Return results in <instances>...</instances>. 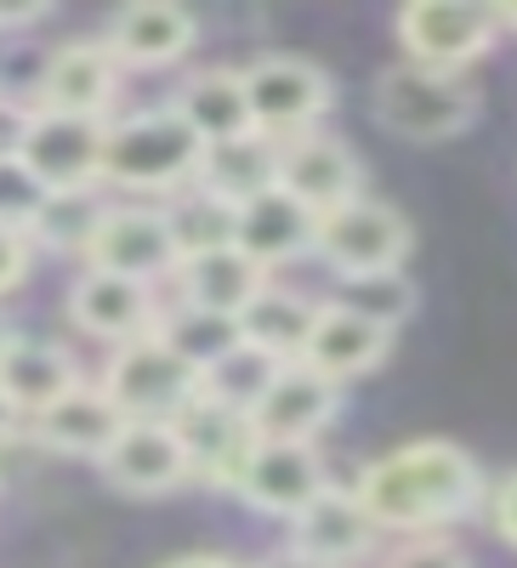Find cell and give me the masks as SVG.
Returning <instances> with one entry per match:
<instances>
[{"label": "cell", "mask_w": 517, "mask_h": 568, "mask_svg": "<svg viewBox=\"0 0 517 568\" xmlns=\"http://www.w3.org/2000/svg\"><path fill=\"white\" fill-rule=\"evenodd\" d=\"M353 500L375 524V535H444L489 500L484 466L449 438H415L369 460L353 484Z\"/></svg>", "instance_id": "1"}, {"label": "cell", "mask_w": 517, "mask_h": 568, "mask_svg": "<svg viewBox=\"0 0 517 568\" xmlns=\"http://www.w3.org/2000/svg\"><path fill=\"white\" fill-rule=\"evenodd\" d=\"M205 142L187 131L165 103L160 109H136L103 125V187L136 200H171L200 176Z\"/></svg>", "instance_id": "2"}, {"label": "cell", "mask_w": 517, "mask_h": 568, "mask_svg": "<svg viewBox=\"0 0 517 568\" xmlns=\"http://www.w3.org/2000/svg\"><path fill=\"white\" fill-rule=\"evenodd\" d=\"M369 114L387 136L398 142H449L466 136L484 114V91L473 74H444V69H420V63H393L375 74L369 91Z\"/></svg>", "instance_id": "3"}, {"label": "cell", "mask_w": 517, "mask_h": 568, "mask_svg": "<svg viewBox=\"0 0 517 568\" xmlns=\"http://www.w3.org/2000/svg\"><path fill=\"white\" fill-rule=\"evenodd\" d=\"M240 80H245V103H251V131L267 142L318 131V120L336 109L331 74L296 52H267L251 69H240Z\"/></svg>", "instance_id": "4"}, {"label": "cell", "mask_w": 517, "mask_h": 568, "mask_svg": "<svg viewBox=\"0 0 517 568\" xmlns=\"http://www.w3.org/2000/svg\"><path fill=\"white\" fill-rule=\"evenodd\" d=\"M409 245H415L409 216L398 205H387V200H375V194L347 200L342 211L318 216V227H313V256L331 267L336 278L404 267L409 262Z\"/></svg>", "instance_id": "5"}, {"label": "cell", "mask_w": 517, "mask_h": 568, "mask_svg": "<svg viewBox=\"0 0 517 568\" xmlns=\"http://www.w3.org/2000/svg\"><path fill=\"white\" fill-rule=\"evenodd\" d=\"M98 387L125 420H171L187 398L200 393V369L182 364L149 329V336H136V342L109 353Z\"/></svg>", "instance_id": "6"}, {"label": "cell", "mask_w": 517, "mask_h": 568, "mask_svg": "<svg viewBox=\"0 0 517 568\" xmlns=\"http://www.w3.org/2000/svg\"><path fill=\"white\" fill-rule=\"evenodd\" d=\"M495 40H500L495 7H478V0H409L398 12L404 63H420V69L466 74Z\"/></svg>", "instance_id": "7"}, {"label": "cell", "mask_w": 517, "mask_h": 568, "mask_svg": "<svg viewBox=\"0 0 517 568\" xmlns=\"http://www.w3.org/2000/svg\"><path fill=\"white\" fill-rule=\"evenodd\" d=\"M176 240L165 227V211L160 205H143V200H125V205H109L98 233L85 245V267L91 273H114V278H136V284H165L176 273Z\"/></svg>", "instance_id": "8"}, {"label": "cell", "mask_w": 517, "mask_h": 568, "mask_svg": "<svg viewBox=\"0 0 517 568\" xmlns=\"http://www.w3.org/2000/svg\"><path fill=\"white\" fill-rule=\"evenodd\" d=\"M273 187L313 211V216H331L347 200L364 194V160L353 154V142L336 131H302L278 142V165H273Z\"/></svg>", "instance_id": "9"}, {"label": "cell", "mask_w": 517, "mask_h": 568, "mask_svg": "<svg viewBox=\"0 0 517 568\" xmlns=\"http://www.w3.org/2000/svg\"><path fill=\"white\" fill-rule=\"evenodd\" d=\"M103 125L109 120L34 109L29 131L18 142V165L45 187V194H63V187H103Z\"/></svg>", "instance_id": "10"}, {"label": "cell", "mask_w": 517, "mask_h": 568, "mask_svg": "<svg viewBox=\"0 0 517 568\" xmlns=\"http://www.w3.org/2000/svg\"><path fill=\"white\" fill-rule=\"evenodd\" d=\"M331 484V466H324L318 444H285V438H256L245 466L233 471V489L227 495H240L251 511L262 517H291Z\"/></svg>", "instance_id": "11"}, {"label": "cell", "mask_w": 517, "mask_h": 568, "mask_svg": "<svg viewBox=\"0 0 517 568\" xmlns=\"http://www.w3.org/2000/svg\"><path fill=\"white\" fill-rule=\"evenodd\" d=\"M171 433L182 444V460H187V478H200L211 489H233V471L245 466L251 444H256V426L251 415L227 409V404H211V398H187L176 415H171Z\"/></svg>", "instance_id": "12"}, {"label": "cell", "mask_w": 517, "mask_h": 568, "mask_svg": "<svg viewBox=\"0 0 517 568\" xmlns=\"http://www.w3.org/2000/svg\"><path fill=\"white\" fill-rule=\"evenodd\" d=\"M120 98V63L109 58L103 40H63L40 69L34 85V109H52V114H80V120H109Z\"/></svg>", "instance_id": "13"}, {"label": "cell", "mask_w": 517, "mask_h": 568, "mask_svg": "<svg viewBox=\"0 0 517 568\" xmlns=\"http://www.w3.org/2000/svg\"><path fill=\"white\" fill-rule=\"evenodd\" d=\"M98 471L109 489L136 495V500H154L187 484V460H182L171 420H125L114 444L98 455Z\"/></svg>", "instance_id": "14"}, {"label": "cell", "mask_w": 517, "mask_h": 568, "mask_svg": "<svg viewBox=\"0 0 517 568\" xmlns=\"http://www.w3.org/2000/svg\"><path fill=\"white\" fill-rule=\"evenodd\" d=\"M160 318V296L136 278H114V273H80L69 284V324L80 336L103 342V347H125L136 336H149Z\"/></svg>", "instance_id": "15"}, {"label": "cell", "mask_w": 517, "mask_h": 568, "mask_svg": "<svg viewBox=\"0 0 517 568\" xmlns=\"http://www.w3.org/2000/svg\"><path fill=\"white\" fill-rule=\"evenodd\" d=\"M109 45V58L120 69H171L182 63L187 52H194V40H200V23L194 12H182L171 7V0H131V7H120L109 18V29L98 34Z\"/></svg>", "instance_id": "16"}, {"label": "cell", "mask_w": 517, "mask_h": 568, "mask_svg": "<svg viewBox=\"0 0 517 568\" xmlns=\"http://www.w3.org/2000/svg\"><path fill=\"white\" fill-rule=\"evenodd\" d=\"M291 546H296L302 557H313L318 568H358L375 546H382V535H375V524L364 517V506L353 500V489L324 484V489L291 517Z\"/></svg>", "instance_id": "17"}, {"label": "cell", "mask_w": 517, "mask_h": 568, "mask_svg": "<svg viewBox=\"0 0 517 568\" xmlns=\"http://www.w3.org/2000/svg\"><path fill=\"white\" fill-rule=\"evenodd\" d=\"M393 342H398L393 329L369 324V318H358V313H347L336 302H318L313 307V329H307V347H302L296 364H307L313 375H324V382L342 387V382H358V375L382 369Z\"/></svg>", "instance_id": "18"}, {"label": "cell", "mask_w": 517, "mask_h": 568, "mask_svg": "<svg viewBox=\"0 0 517 568\" xmlns=\"http://www.w3.org/2000/svg\"><path fill=\"white\" fill-rule=\"evenodd\" d=\"M313 227H318L313 211H302L285 187H267V194L233 205V251L251 256L273 278L278 267L313 256Z\"/></svg>", "instance_id": "19"}, {"label": "cell", "mask_w": 517, "mask_h": 568, "mask_svg": "<svg viewBox=\"0 0 517 568\" xmlns=\"http://www.w3.org/2000/svg\"><path fill=\"white\" fill-rule=\"evenodd\" d=\"M342 409V387L313 375L307 364H278L273 387L256 398L251 426L256 438H285V444H318V433L336 420Z\"/></svg>", "instance_id": "20"}, {"label": "cell", "mask_w": 517, "mask_h": 568, "mask_svg": "<svg viewBox=\"0 0 517 568\" xmlns=\"http://www.w3.org/2000/svg\"><path fill=\"white\" fill-rule=\"evenodd\" d=\"M125 426V415L103 398L98 382H80L69 387L58 404H45L34 420H29V438L45 449V455H69V460H98L114 433Z\"/></svg>", "instance_id": "21"}, {"label": "cell", "mask_w": 517, "mask_h": 568, "mask_svg": "<svg viewBox=\"0 0 517 568\" xmlns=\"http://www.w3.org/2000/svg\"><path fill=\"white\" fill-rule=\"evenodd\" d=\"M80 382L85 375H80L74 353L45 336H12V347L0 353V393L18 409V420H34L45 404H58Z\"/></svg>", "instance_id": "22"}, {"label": "cell", "mask_w": 517, "mask_h": 568, "mask_svg": "<svg viewBox=\"0 0 517 568\" xmlns=\"http://www.w3.org/2000/svg\"><path fill=\"white\" fill-rule=\"evenodd\" d=\"M187 131H194L205 149L211 142H233V136H251V103H245V80L240 69H194L182 85H176V98L165 103Z\"/></svg>", "instance_id": "23"}, {"label": "cell", "mask_w": 517, "mask_h": 568, "mask_svg": "<svg viewBox=\"0 0 517 568\" xmlns=\"http://www.w3.org/2000/svg\"><path fill=\"white\" fill-rule=\"evenodd\" d=\"M171 284H176V302L222 313V318H240L245 302L267 284V273L251 256H240V251L227 245V251H205V256H182L176 273H171Z\"/></svg>", "instance_id": "24"}, {"label": "cell", "mask_w": 517, "mask_h": 568, "mask_svg": "<svg viewBox=\"0 0 517 568\" xmlns=\"http://www.w3.org/2000/svg\"><path fill=\"white\" fill-rule=\"evenodd\" d=\"M313 307L302 291H291V284L267 278L262 291L245 302L240 313V342H251L256 353L278 358V364H296L302 347H307V329H313Z\"/></svg>", "instance_id": "25"}, {"label": "cell", "mask_w": 517, "mask_h": 568, "mask_svg": "<svg viewBox=\"0 0 517 568\" xmlns=\"http://www.w3.org/2000/svg\"><path fill=\"white\" fill-rule=\"evenodd\" d=\"M273 165H278V142L251 131V136H233V142H211L194 182L211 187V194L227 200V205H245V200H256V194L273 187Z\"/></svg>", "instance_id": "26"}, {"label": "cell", "mask_w": 517, "mask_h": 568, "mask_svg": "<svg viewBox=\"0 0 517 568\" xmlns=\"http://www.w3.org/2000/svg\"><path fill=\"white\" fill-rule=\"evenodd\" d=\"M103 211H109V187H63V194H45L34 222H29V245L58 251V256H85Z\"/></svg>", "instance_id": "27"}, {"label": "cell", "mask_w": 517, "mask_h": 568, "mask_svg": "<svg viewBox=\"0 0 517 568\" xmlns=\"http://www.w3.org/2000/svg\"><path fill=\"white\" fill-rule=\"evenodd\" d=\"M154 336L194 369H211L227 347H240V318H222V313H205V307H187V302H171L160 307L154 318Z\"/></svg>", "instance_id": "28"}, {"label": "cell", "mask_w": 517, "mask_h": 568, "mask_svg": "<svg viewBox=\"0 0 517 568\" xmlns=\"http://www.w3.org/2000/svg\"><path fill=\"white\" fill-rule=\"evenodd\" d=\"M165 227L176 240V256H205V251H227L233 245V205L216 200L211 187L187 182L182 194H171L165 205Z\"/></svg>", "instance_id": "29"}, {"label": "cell", "mask_w": 517, "mask_h": 568, "mask_svg": "<svg viewBox=\"0 0 517 568\" xmlns=\"http://www.w3.org/2000/svg\"><path fill=\"white\" fill-rule=\"evenodd\" d=\"M273 375H278V358H267V353H256L251 342H240V347H227L211 369H200V398L251 415L256 398L273 387Z\"/></svg>", "instance_id": "30"}, {"label": "cell", "mask_w": 517, "mask_h": 568, "mask_svg": "<svg viewBox=\"0 0 517 568\" xmlns=\"http://www.w3.org/2000/svg\"><path fill=\"white\" fill-rule=\"evenodd\" d=\"M331 302L398 336V324L415 313V284H409L404 267H387V273H347V278H336V296H331Z\"/></svg>", "instance_id": "31"}, {"label": "cell", "mask_w": 517, "mask_h": 568, "mask_svg": "<svg viewBox=\"0 0 517 568\" xmlns=\"http://www.w3.org/2000/svg\"><path fill=\"white\" fill-rule=\"evenodd\" d=\"M40 200H45V187H40L18 160H0V227L29 233V222H34Z\"/></svg>", "instance_id": "32"}, {"label": "cell", "mask_w": 517, "mask_h": 568, "mask_svg": "<svg viewBox=\"0 0 517 568\" xmlns=\"http://www.w3.org/2000/svg\"><path fill=\"white\" fill-rule=\"evenodd\" d=\"M382 568H473V562H466V551L449 535H409L404 546L387 551Z\"/></svg>", "instance_id": "33"}, {"label": "cell", "mask_w": 517, "mask_h": 568, "mask_svg": "<svg viewBox=\"0 0 517 568\" xmlns=\"http://www.w3.org/2000/svg\"><path fill=\"white\" fill-rule=\"evenodd\" d=\"M29 267H34V245H29V233L0 227V302H7L12 291H23V284H29Z\"/></svg>", "instance_id": "34"}, {"label": "cell", "mask_w": 517, "mask_h": 568, "mask_svg": "<svg viewBox=\"0 0 517 568\" xmlns=\"http://www.w3.org/2000/svg\"><path fill=\"white\" fill-rule=\"evenodd\" d=\"M484 517H489V529L517 551V471H506V478L489 489V500H484Z\"/></svg>", "instance_id": "35"}, {"label": "cell", "mask_w": 517, "mask_h": 568, "mask_svg": "<svg viewBox=\"0 0 517 568\" xmlns=\"http://www.w3.org/2000/svg\"><path fill=\"white\" fill-rule=\"evenodd\" d=\"M29 114H34V103H18V98L0 91V160H18V142L29 131Z\"/></svg>", "instance_id": "36"}, {"label": "cell", "mask_w": 517, "mask_h": 568, "mask_svg": "<svg viewBox=\"0 0 517 568\" xmlns=\"http://www.w3.org/2000/svg\"><path fill=\"white\" fill-rule=\"evenodd\" d=\"M18 438H23V420H18V409L7 404V393H0V455H7Z\"/></svg>", "instance_id": "37"}, {"label": "cell", "mask_w": 517, "mask_h": 568, "mask_svg": "<svg viewBox=\"0 0 517 568\" xmlns=\"http://www.w3.org/2000/svg\"><path fill=\"white\" fill-rule=\"evenodd\" d=\"M251 568H318L313 557H302L296 546H278V551H267L262 562H251Z\"/></svg>", "instance_id": "38"}, {"label": "cell", "mask_w": 517, "mask_h": 568, "mask_svg": "<svg viewBox=\"0 0 517 568\" xmlns=\"http://www.w3.org/2000/svg\"><path fill=\"white\" fill-rule=\"evenodd\" d=\"M160 568H240V562H227V557H216V551H187V557H171V562H160Z\"/></svg>", "instance_id": "39"}, {"label": "cell", "mask_w": 517, "mask_h": 568, "mask_svg": "<svg viewBox=\"0 0 517 568\" xmlns=\"http://www.w3.org/2000/svg\"><path fill=\"white\" fill-rule=\"evenodd\" d=\"M34 18H45L40 0H29V7H0V29H23V23H34Z\"/></svg>", "instance_id": "40"}, {"label": "cell", "mask_w": 517, "mask_h": 568, "mask_svg": "<svg viewBox=\"0 0 517 568\" xmlns=\"http://www.w3.org/2000/svg\"><path fill=\"white\" fill-rule=\"evenodd\" d=\"M495 23H500V34H511L517 29V7H495Z\"/></svg>", "instance_id": "41"}, {"label": "cell", "mask_w": 517, "mask_h": 568, "mask_svg": "<svg viewBox=\"0 0 517 568\" xmlns=\"http://www.w3.org/2000/svg\"><path fill=\"white\" fill-rule=\"evenodd\" d=\"M12 336H18V329H12V318H7V313H0V353H7V347H12Z\"/></svg>", "instance_id": "42"}]
</instances>
